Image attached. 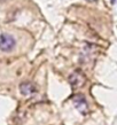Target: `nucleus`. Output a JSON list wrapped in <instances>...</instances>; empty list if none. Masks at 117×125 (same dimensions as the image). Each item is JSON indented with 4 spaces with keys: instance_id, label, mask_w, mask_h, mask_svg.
<instances>
[{
    "instance_id": "f257e3e1",
    "label": "nucleus",
    "mask_w": 117,
    "mask_h": 125,
    "mask_svg": "<svg viewBox=\"0 0 117 125\" xmlns=\"http://www.w3.org/2000/svg\"><path fill=\"white\" fill-rule=\"evenodd\" d=\"M86 82V77L82 71L79 70H76L70 75L69 77V83L72 86V88H78V87H82Z\"/></svg>"
},
{
    "instance_id": "f03ea898",
    "label": "nucleus",
    "mask_w": 117,
    "mask_h": 125,
    "mask_svg": "<svg viewBox=\"0 0 117 125\" xmlns=\"http://www.w3.org/2000/svg\"><path fill=\"white\" fill-rule=\"evenodd\" d=\"M14 46H15V39L11 34H0V51L8 52V51H11L14 48Z\"/></svg>"
},
{
    "instance_id": "7ed1b4c3",
    "label": "nucleus",
    "mask_w": 117,
    "mask_h": 125,
    "mask_svg": "<svg viewBox=\"0 0 117 125\" xmlns=\"http://www.w3.org/2000/svg\"><path fill=\"white\" fill-rule=\"evenodd\" d=\"M74 103H75V107L79 110L82 114H87L88 111V106H87L86 99L84 98L83 95H76L74 98Z\"/></svg>"
},
{
    "instance_id": "20e7f679",
    "label": "nucleus",
    "mask_w": 117,
    "mask_h": 125,
    "mask_svg": "<svg viewBox=\"0 0 117 125\" xmlns=\"http://www.w3.org/2000/svg\"><path fill=\"white\" fill-rule=\"evenodd\" d=\"M37 88L32 83H29V82H25V83H22L20 85V92L21 94L24 95V96H29V95H32L33 93H36Z\"/></svg>"
},
{
    "instance_id": "39448f33",
    "label": "nucleus",
    "mask_w": 117,
    "mask_h": 125,
    "mask_svg": "<svg viewBox=\"0 0 117 125\" xmlns=\"http://www.w3.org/2000/svg\"><path fill=\"white\" fill-rule=\"evenodd\" d=\"M111 2H113V4H114V2H115V0H111Z\"/></svg>"
}]
</instances>
